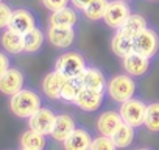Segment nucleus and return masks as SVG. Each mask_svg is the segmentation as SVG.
I'll use <instances>...</instances> for the list:
<instances>
[{"label":"nucleus","mask_w":159,"mask_h":150,"mask_svg":"<svg viewBox=\"0 0 159 150\" xmlns=\"http://www.w3.org/2000/svg\"><path fill=\"white\" fill-rule=\"evenodd\" d=\"M105 96H106V92L94 91L89 88H81V91L78 92L73 105L84 113H95L102 108V105L105 102Z\"/></svg>","instance_id":"nucleus-9"},{"label":"nucleus","mask_w":159,"mask_h":150,"mask_svg":"<svg viewBox=\"0 0 159 150\" xmlns=\"http://www.w3.org/2000/svg\"><path fill=\"white\" fill-rule=\"evenodd\" d=\"M75 128H76V122L70 114H66V113L56 114V120H55L53 130L50 133V138L58 142H62Z\"/></svg>","instance_id":"nucleus-18"},{"label":"nucleus","mask_w":159,"mask_h":150,"mask_svg":"<svg viewBox=\"0 0 159 150\" xmlns=\"http://www.w3.org/2000/svg\"><path fill=\"white\" fill-rule=\"evenodd\" d=\"M80 21L78 16V10H75L73 7H64L58 11H52L48 16V25L53 27H76Z\"/></svg>","instance_id":"nucleus-17"},{"label":"nucleus","mask_w":159,"mask_h":150,"mask_svg":"<svg viewBox=\"0 0 159 150\" xmlns=\"http://www.w3.org/2000/svg\"><path fill=\"white\" fill-rule=\"evenodd\" d=\"M91 2H92V0H70V5L75 10H78V11H83Z\"/></svg>","instance_id":"nucleus-32"},{"label":"nucleus","mask_w":159,"mask_h":150,"mask_svg":"<svg viewBox=\"0 0 159 150\" xmlns=\"http://www.w3.org/2000/svg\"><path fill=\"white\" fill-rule=\"evenodd\" d=\"M47 41V35L42 31V28L36 27L24 35V53H38L42 50L44 44Z\"/></svg>","instance_id":"nucleus-21"},{"label":"nucleus","mask_w":159,"mask_h":150,"mask_svg":"<svg viewBox=\"0 0 159 150\" xmlns=\"http://www.w3.org/2000/svg\"><path fill=\"white\" fill-rule=\"evenodd\" d=\"M25 88V73L19 67H10L3 75H0V92L11 97Z\"/></svg>","instance_id":"nucleus-8"},{"label":"nucleus","mask_w":159,"mask_h":150,"mask_svg":"<svg viewBox=\"0 0 159 150\" xmlns=\"http://www.w3.org/2000/svg\"><path fill=\"white\" fill-rule=\"evenodd\" d=\"M143 127L151 133H159V102H151L147 105Z\"/></svg>","instance_id":"nucleus-26"},{"label":"nucleus","mask_w":159,"mask_h":150,"mask_svg":"<svg viewBox=\"0 0 159 150\" xmlns=\"http://www.w3.org/2000/svg\"><path fill=\"white\" fill-rule=\"evenodd\" d=\"M91 150H119V148H117V145L114 144L112 138L98 134V136H95V138L92 139Z\"/></svg>","instance_id":"nucleus-28"},{"label":"nucleus","mask_w":159,"mask_h":150,"mask_svg":"<svg viewBox=\"0 0 159 150\" xmlns=\"http://www.w3.org/2000/svg\"><path fill=\"white\" fill-rule=\"evenodd\" d=\"M42 106L41 96L30 88H24L10 97V110L16 117L28 119Z\"/></svg>","instance_id":"nucleus-1"},{"label":"nucleus","mask_w":159,"mask_h":150,"mask_svg":"<svg viewBox=\"0 0 159 150\" xmlns=\"http://www.w3.org/2000/svg\"><path fill=\"white\" fill-rule=\"evenodd\" d=\"M134 52L153 59L159 55V31L153 27H147L134 38Z\"/></svg>","instance_id":"nucleus-5"},{"label":"nucleus","mask_w":159,"mask_h":150,"mask_svg":"<svg viewBox=\"0 0 159 150\" xmlns=\"http://www.w3.org/2000/svg\"><path fill=\"white\" fill-rule=\"evenodd\" d=\"M45 35H47L48 44H52L55 49H59V50H69L70 47H73L76 41V30L73 27L48 25Z\"/></svg>","instance_id":"nucleus-7"},{"label":"nucleus","mask_w":159,"mask_h":150,"mask_svg":"<svg viewBox=\"0 0 159 150\" xmlns=\"http://www.w3.org/2000/svg\"><path fill=\"white\" fill-rule=\"evenodd\" d=\"M92 139H94V136L91 134L89 130L76 127L62 141V148L64 150H91Z\"/></svg>","instance_id":"nucleus-16"},{"label":"nucleus","mask_w":159,"mask_h":150,"mask_svg":"<svg viewBox=\"0 0 159 150\" xmlns=\"http://www.w3.org/2000/svg\"><path fill=\"white\" fill-rule=\"evenodd\" d=\"M125 2H131V0H125Z\"/></svg>","instance_id":"nucleus-36"},{"label":"nucleus","mask_w":159,"mask_h":150,"mask_svg":"<svg viewBox=\"0 0 159 150\" xmlns=\"http://www.w3.org/2000/svg\"><path fill=\"white\" fill-rule=\"evenodd\" d=\"M137 150H151V148H148V147H142V148H137Z\"/></svg>","instance_id":"nucleus-34"},{"label":"nucleus","mask_w":159,"mask_h":150,"mask_svg":"<svg viewBox=\"0 0 159 150\" xmlns=\"http://www.w3.org/2000/svg\"><path fill=\"white\" fill-rule=\"evenodd\" d=\"M10 67H11L10 53H7L5 50H0V75H3Z\"/></svg>","instance_id":"nucleus-31"},{"label":"nucleus","mask_w":159,"mask_h":150,"mask_svg":"<svg viewBox=\"0 0 159 150\" xmlns=\"http://www.w3.org/2000/svg\"><path fill=\"white\" fill-rule=\"evenodd\" d=\"M27 120H28V128H31L38 133H42L45 136H50L53 125H55V120H56V114L53 110H50L47 106H41Z\"/></svg>","instance_id":"nucleus-10"},{"label":"nucleus","mask_w":159,"mask_h":150,"mask_svg":"<svg viewBox=\"0 0 159 150\" xmlns=\"http://www.w3.org/2000/svg\"><path fill=\"white\" fill-rule=\"evenodd\" d=\"M148 2H151V3H159V0H148Z\"/></svg>","instance_id":"nucleus-33"},{"label":"nucleus","mask_w":159,"mask_h":150,"mask_svg":"<svg viewBox=\"0 0 159 150\" xmlns=\"http://www.w3.org/2000/svg\"><path fill=\"white\" fill-rule=\"evenodd\" d=\"M136 91H137L136 78H133L131 75L125 72L112 75L106 85V96L116 103H123L129 100L131 97L136 96Z\"/></svg>","instance_id":"nucleus-2"},{"label":"nucleus","mask_w":159,"mask_h":150,"mask_svg":"<svg viewBox=\"0 0 159 150\" xmlns=\"http://www.w3.org/2000/svg\"><path fill=\"white\" fill-rule=\"evenodd\" d=\"M88 67V61L78 50H66L55 61V70L61 72L66 78H78Z\"/></svg>","instance_id":"nucleus-3"},{"label":"nucleus","mask_w":159,"mask_h":150,"mask_svg":"<svg viewBox=\"0 0 159 150\" xmlns=\"http://www.w3.org/2000/svg\"><path fill=\"white\" fill-rule=\"evenodd\" d=\"M81 88L83 86H81V83L78 82V78H67L64 86H62V89H61V99L59 100H62L66 103H73L76 96H78V92L81 91Z\"/></svg>","instance_id":"nucleus-27"},{"label":"nucleus","mask_w":159,"mask_h":150,"mask_svg":"<svg viewBox=\"0 0 159 150\" xmlns=\"http://www.w3.org/2000/svg\"><path fill=\"white\" fill-rule=\"evenodd\" d=\"M150 66H151V59L137 52H133L128 56L122 58L123 72L131 75L133 78H142L143 75H147L150 70Z\"/></svg>","instance_id":"nucleus-11"},{"label":"nucleus","mask_w":159,"mask_h":150,"mask_svg":"<svg viewBox=\"0 0 159 150\" xmlns=\"http://www.w3.org/2000/svg\"><path fill=\"white\" fill-rule=\"evenodd\" d=\"M78 82L81 83L83 88H89L94 91H100V92H106V85H108V78L105 72L100 67L95 66H88L84 69V72L78 77Z\"/></svg>","instance_id":"nucleus-13"},{"label":"nucleus","mask_w":159,"mask_h":150,"mask_svg":"<svg viewBox=\"0 0 159 150\" xmlns=\"http://www.w3.org/2000/svg\"><path fill=\"white\" fill-rule=\"evenodd\" d=\"M36 27H38V19H36L33 11H30L27 8L13 10L8 28H11V30H14V31H17L20 35H25V33H28L30 30H33Z\"/></svg>","instance_id":"nucleus-12"},{"label":"nucleus","mask_w":159,"mask_h":150,"mask_svg":"<svg viewBox=\"0 0 159 150\" xmlns=\"http://www.w3.org/2000/svg\"><path fill=\"white\" fill-rule=\"evenodd\" d=\"M108 3L109 0H92V2L81 11L83 16L91 21V22H98V21H103V16L106 13V8H108Z\"/></svg>","instance_id":"nucleus-25"},{"label":"nucleus","mask_w":159,"mask_h":150,"mask_svg":"<svg viewBox=\"0 0 159 150\" xmlns=\"http://www.w3.org/2000/svg\"><path fill=\"white\" fill-rule=\"evenodd\" d=\"M2 2H3V0H0V3H2Z\"/></svg>","instance_id":"nucleus-37"},{"label":"nucleus","mask_w":159,"mask_h":150,"mask_svg":"<svg viewBox=\"0 0 159 150\" xmlns=\"http://www.w3.org/2000/svg\"><path fill=\"white\" fill-rule=\"evenodd\" d=\"M136 130L137 128H134V127H131V125H128L125 122L117 128V131L112 134V141H114V144L117 145L119 150H125L134 142Z\"/></svg>","instance_id":"nucleus-23"},{"label":"nucleus","mask_w":159,"mask_h":150,"mask_svg":"<svg viewBox=\"0 0 159 150\" xmlns=\"http://www.w3.org/2000/svg\"><path fill=\"white\" fill-rule=\"evenodd\" d=\"M20 150H31V148H22V147H20Z\"/></svg>","instance_id":"nucleus-35"},{"label":"nucleus","mask_w":159,"mask_h":150,"mask_svg":"<svg viewBox=\"0 0 159 150\" xmlns=\"http://www.w3.org/2000/svg\"><path fill=\"white\" fill-rule=\"evenodd\" d=\"M111 50L116 56L122 59L134 52V39H129L116 30V33L111 38Z\"/></svg>","instance_id":"nucleus-22"},{"label":"nucleus","mask_w":159,"mask_h":150,"mask_svg":"<svg viewBox=\"0 0 159 150\" xmlns=\"http://www.w3.org/2000/svg\"><path fill=\"white\" fill-rule=\"evenodd\" d=\"M123 124V119L120 116L119 111H114V110H106L103 111L98 119L95 120V130L98 134H103V136H109L112 138V134L117 131V128Z\"/></svg>","instance_id":"nucleus-14"},{"label":"nucleus","mask_w":159,"mask_h":150,"mask_svg":"<svg viewBox=\"0 0 159 150\" xmlns=\"http://www.w3.org/2000/svg\"><path fill=\"white\" fill-rule=\"evenodd\" d=\"M148 27V21L139 14V13H131L129 17L123 22V25L117 30L119 33H122L123 36L129 38V39H134L140 31H143L145 28Z\"/></svg>","instance_id":"nucleus-20"},{"label":"nucleus","mask_w":159,"mask_h":150,"mask_svg":"<svg viewBox=\"0 0 159 150\" xmlns=\"http://www.w3.org/2000/svg\"><path fill=\"white\" fill-rule=\"evenodd\" d=\"M11 14H13V10L8 3H5V2L0 3V30L8 28L10 21H11Z\"/></svg>","instance_id":"nucleus-29"},{"label":"nucleus","mask_w":159,"mask_h":150,"mask_svg":"<svg viewBox=\"0 0 159 150\" xmlns=\"http://www.w3.org/2000/svg\"><path fill=\"white\" fill-rule=\"evenodd\" d=\"M66 77L58 72V70H52L48 72L45 77L42 78V83H41V89L44 92L45 97H48L50 100H59L61 99V89L66 83Z\"/></svg>","instance_id":"nucleus-15"},{"label":"nucleus","mask_w":159,"mask_h":150,"mask_svg":"<svg viewBox=\"0 0 159 150\" xmlns=\"http://www.w3.org/2000/svg\"><path fill=\"white\" fill-rule=\"evenodd\" d=\"M0 45L10 55H20L24 53V35L11 28H5L0 35Z\"/></svg>","instance_id":"nucleus-19"},{"label":"nucleus","mask_w":159,"mask_h":150,"mask_svg":"<svg viewBox=\"0 0 159 150\" xmlns=\"http://www.w3.org/2000/svg\"><path fill=\"white\" fill-rule=\"evenodd\" d=\"M20 147L31 148V150H44L47 147V136L28 128L20 136Z\"/></svg>","instance_id":"nucleus-24"},{"label":"nucleus","mask_w":159,"mask_h":150,"mask_svg":"<svg viewBox=\"0 0 159 150\" xmlns=\"http://www.w3.org/2000/svg\"><path fill=\"white\" fill-rule=\"evenodd\" d=\"M41 3L44 5L45 10H48L52 13V11H58L64 7H69L70 0H41Z\"/></svg>","instance_id":"nucleus-30"},{"label":"nucleus","mask_w":159,"mask_h":150,"mask_svg":"<svg viewBox=\"0 0 159 150\" xmlns=\"http://www.w3.org/2000/svg\"><path fill=\"white\" fill-rule=\"evenodd\" d=\"M145 111H147V103L140 99V97H131L129 100L120 103L119 113L123 119L125 124L139 128L143 125L145 122Z\"/></svg>","instance_id":"nucleus-4"},{"label":"nucleus","mask_w":159,"mask_h":150,"mask_svg":"<svg viewBox=\"0 0 159 150\" xmlns=\"http://www.w3.org/2000/svg\"><path fill=\"white\" fill-rule=\"evenodd\" d=\"M133 13L131 7L125 0H109L106 13L103 16V22L106 27L112 28V30H119L123 22L129 17V14Z\"/></svg>","instance_id":"nucleus-6"}]
</instances>
